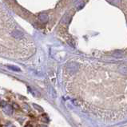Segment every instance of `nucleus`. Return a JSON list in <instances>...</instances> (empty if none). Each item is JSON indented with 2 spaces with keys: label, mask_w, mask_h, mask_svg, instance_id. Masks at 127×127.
Wrapping results in <instances>:
<instances>
[{
  "label": "nucleus",
  "mask_w": 127,
  "mask_h": 127,
  "mask_svg": "<svg viewBox=\"0 0 127 127\" xmlns=\"http://www.w3.org/2000/svg\"><path fill=\"white\" fill-rule=\"evenodd\" d=\"M11 35H12V37L15 38H17V39H22V38H23V32L20 31H17V30L12 31Z\"/></svg>",
  "instance_id": "nucleus-1"
},
{
  "label": "nucleus",
  "mask_w": 127,
  "mask_h": 127,
  "mask_svg": "<svg viewBox=\"0 0 127 127\" xmlns=\"http://www.w3.org/2000/svg\"><path fill=\"white\" fill-rule=\"evenodd\" d=\"M25 127H32V126H31V125L28 124V125H27V126H25Z\"/></svg>",
  "instance_id": "nucleus-6"
},
{
  "label": "nucleus",
  "mask_w": 127,
  "mask_h": 127,
  "mask_svg": "<svg viewBox=\"0 0 127 127\" xmlns=\"http://www.w3.org/2000/svg\"><path fill=\"white\" fill-rule=\"evenodd\" d=\"M38 18H39L40 21H42V23H46L47 21H48V15H47L46 14H44V13H42V14H40L39 16H38Z\"/></svg>",
  "instance_id": "nucleus-2"
},
{
  "label": "nucleus",
  "mask_w": 127,
  "mask_h": 127,
  "mask_svg": "<svg viewBox=\"0 0 127 127\" xmlns=\"http://www.w3.org/2000/svg\"><path fill=\"white\" fill-rule=\"evenodd\" d=\"M7 67L9 68L10 70H13V71H18V72L21 71V70H20V69H19L18 67H17V66H8Z\"/></svg>",
  "instance_id": "nucleus-4"
},
{
  "label": "nucleus",
  "mask_w": 127,
  "mask_h": 127,
  "mask_svg": "<svg viewBox=\"0 0 127 127\" xmlns=\"http://www.w3.org/2000/svg\"><path fill=\"white\" fill-rule=\"evenodd\" d=\"M33 105H34V108H35V109H37L39 111V112H42V111H43V109H42V107H41V106H39V105H35V104H34Z\"/></svg>",
  "instance_id": "nucleus-5"
},
{
  "label": "nucleus",
  "mask_w": 127,
  "mask_h": 127,
  "mask_svg": "<svg viewBox=\"0 0 127 127\" xmlns=\"http://www.w3.org/2000/svg\"><path fill=\"white\" fill-rule=\"evenodd\" d=\"M3 111L5 112L6 114L10 115L12 113V107L9 105H6V106L3 108Z\"/></svg>",
  "instance_id": "nucleus-3"
}]
</instances>
